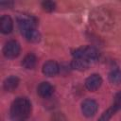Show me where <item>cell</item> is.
Listing matches in <instances>:
<instances>
[{"instance_id":"cell-1","label":"cell","mask_w":121,"mask_h":121,"mask_svg":"<svg viewBox=\"0 0 121 121\" xmlns=\"http://www.w3.org/2000/svg\"><path fill=\"white\" fill-rule=\"evenodd\" d=\"M31 113V103L26 97H17L10 106L12 121H26Z\"/></svg>"},{"instance_id":"cell-2","label":"cell","mask_w":121,"mask_h":121,"mask_svg":"<svg viewBox=\"0 0 121 121\" xmlns=\"http://www.w3.org/2000/svg\"><path fill=\"white\" fill-rule=\"evenodd\" d=\"M91 18L93 21V24L102 30H108L110 29L113 25V20L111 16V14L102 9H95L91 13Z\"/></svg>"},{"instance_id":"cell-3","label":"cell","mask_w":121,"mask_h":121,"mask_svg":"<svg viewBox=\"0 0 121 121\" xmlns=\"http://www.w3.org/2000/svg\"><path fill=\"white\" fill-rule=\"evenodd\" d=\"M73 56L76 59H82L95 63L98 59L99 53L95 47L91 45H87V46H82L76 49L73 53Z\"/></svg>"},{"instance_id":"cell-4","label":"cell","mask_w":121,"mask_h":121,"mask_svg":"<svg viewBox=\"0 0 121 121\" xmlns=\"http://www.w3.org/2000/svg\"><path fill=\"white\" fill-rule=\"evenodd\" d=\"M20 53V44L15 40H10L3 47V54L8 59H14Z\"/></svg>"},{"instance_id":"cell-5","label":"cell","mask_w":121,"mask_h":121,"mask_svg":"<svg viewBox=\"0 0 121 121\" xmlns=\"http://www.w3.org/2000/svg\"><path fill=\"white\" fill-rule=\"evenodd\" d=\"M97 109H98V105L96 101H95L94 99L87 98L81 103V112L83 115L86 117L94 116L96 113Z\"/></svg>"},{"instance_id":"cell-6","label":"cell","mask_w":121,"mask_h":121,"mask_svg":"<svg viewBox=\"0 0 121 121\" xmlns=\"http://www.w3.org/2000/svg\"><path fill=\"white\" fill-rule=\"evenodd\" d=\"M102 84V78L98 74H93L85 80V87L91 92L96 91Z\"/></svg>"},{"instance_id":"cell-7","label":"cell","mask_w":121,"mask_h":121,"mask_svg":"<svg viewBox=\"0 0 121 121\" xmlns=\"http://www.w3.org/2000/svg\"><path fill=\"white\" fill-rule=\"evenodd\" d=\"M60 67L55 60H47L43 65V73L47 77H54L59 73Z\"/></svg>"},{"instance_id":"cell-8","label":"cell","mask_w":121,"mask_h":121,"mask_svg":"<svg viewBox=\"0 0 121 121\" xmlns=\"http://www.w3.org/2000/svg\"><path fill=\"white\" fill-rule=\"evenodd\" d=\"M54 92V88L53 86L46 81H43L42 83L39 84L38 88H37V93L40 96L43 97V98H47L49 97Z\"/></svg>"},{"instance_id":"cell-9","label":"cell","mask_w":121,"mask_h":121,"mask_svg":"<svg viewBox=\"0 0 121 121\" xmlns=\"http://www.w3.org/2000/svg\"><path fill=\"white\" fill-rule=\"evenodd\" d=\"M13 28L12 19L9 15H3L0 19V30L4 34H9Z\"/></svg>"},{"instance_id":"cell-10","label":"cell","mask_w":121,"mask_h":121,"mask_svg":"<svg viewBox=\"0 0 121 121\" xmlns=\"http://www.w3.org/2000/svg\"><path fill=\"white\" fill-rule=\"evenodd\" d=\"M23 36H25V38L31 42V43H38L41 39V35L39 33V31L36 29V27H31L28 29H26L24 31L21 32Z\"/></svg>"},{"instance_id":"cell-11","label":"cell","mask_w":121,"mask_h":121,"mask_svg":"<svg viewBox=\"0 0 121 121\" xmlns=\"http://www.w3.org/2000/svg\"><path fill=\"white\" fill-rule=\"evenodd\" d=\"M94 63L89 61V60H82V59H76L74 58L72 62H71V66L72 68L76 69V70H78V71H83V70H86L88 69L90 66H92Z\"/></svg>"},{"instance_id":"cell-12","label":"cell","mask_w":121,"mask_h":121,"mask_svg":"<svg viewBox=\"0 0 121 121\" xmlns=\"http://www.w3.org/2000/svg\"><path fill=\"white\" fill-rule=\"evenodd\" d=\"M18 85H19V78L15 76H10V77L7 78L3 83L4 89L8 92H12L13 90H15L17 88Z\"/></svg>"},{"instance_id":"cell-13","label":"cell","mask_w":121,"mask_h":121,"mask_svg":"<svg viewBox=\"0 0 121 121\" xmlns=\"http://www.w3.org/2000/svg\"><path fill=\"white\" fill-rule=\"evenodd\" d=\"M37 63V58L34 54L32 53H28L27 55L25 56V58L22 60V65L26 68V69H32L35 67Z\"/></svg>"},{"instance_id":"cell-14","label":"cell","mask_w":121,"mask_h":121,"mask_svg":"<svg viewBox=\"0 0 121 121\" xmlns=\"http://www.w3.org/2000/svg\"><path fill=\"white\" fill-rule=\"evenodd\" d=\"M109 80L111 83L114 85H118L121 83V71L118 69L112 70L109 74Z\"/></svg>"},{"instance_id":"cell-15","label":"cell","mask_w":121,"mask_h":121,"mask_svg":"<svg viewBox=\"0 0 121 121\" xmlns=\"http://www.w3.org/2000/svg\"><path fill=\"white\" fill-rule=\"evenodd\" d=\"M116 112H117L116 108L112 105L111 108H109L107 111H105V112L100 115V117L97 119V121H109Z\"/></svg>"},{"instance_id":"cell-16","label":"cell","mask_w":121,"mask_h":121,"mask_svg":"<svg viewBox=\"0 0 121 121\" xmlns=\"http://www.w3.org/2000/svg\"><path fill=\"white\" fill-rule=\"evenodd\" d=\"M42 8H43V9L44 11H46V12H51V11H53V10L55 9L56 4H55L54 2H52V1H43V2L42 3Z\"/></svg>"},{"instance_id":"cell-17","label":"cell","mask_w":121,"mask_h":121,"mask_svg":"<svg viewBox=\"0 0 121 121\" xmlns=\"http://www.w3.org/2000/svg\"><path fill=\"white\" fill-rule=\"evenodd\" d=\"M113 106L116 108V110H121V92L117 93L114 95V101H113Z\"/></svg>"},{"instance_id":"cell-18","label":"cell","mask_w":121,"mask_h":121,"mask_svg":"<svg viewBox=\"0 0 121 121\" xmlns=\"http://www.w3.org/2000/svg\"><path fill=\"white\" fill-rule=\"evenodd\" d=\"M51 121H66L65 116L60 112H56L52 115Z\"/></svg>"}]
</instances>
